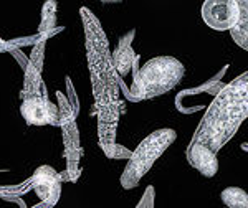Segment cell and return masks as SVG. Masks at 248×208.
Masks as SVG:
<instances>
[{
    "mask_svg": "<svg viewBox=\"0 0 248 208\" xmlns=\"http://www.w3.org/2000/svg\"><path fill=\"white\" fill-rule=\"evenodd\" d=\"M248 119V71L222 88L209 104L192 141L218 152Z\"/></svg>",
    "mask_w": 248,
    "mask_h": 208,
    "instance_id": "cell-1",
    "label": "cell"
},
{
    "mask_svg": "<svg viewBox=\"0 0 248 208\" xmlns=\"http://www.w3.org/2000/svg\"><path fill=\"white\" fill-rule=\"evenodd\" d=\"M81 18L86 31V51L88 65L91 71V83L96 98V107L119 104L118 89L121 86V78L116 73L113 57L108 50V40L105 37L98 18L90 10L83 7Z\"/></svg>",
    "mask_w": 248,
    "mask_h": 208,
    "instance_id": "cell-2",
    "label": "cell"
},
{
    "mask_svg": "<svg viewBox=\"0 0 248 208\" xmlns=\"http://www.w3.org/2000/svg\"><path fill=\"white\" fill-rule=\"evenodd\" d=\"M205 25L217 31H232L240 20L238 0H207L202 5Z\"/></svg>",
    "mask_w": 248,
    "mask_h": 208,
    "instance_id": "cell-6",
    "label": "cell"
},
{
    "mask_svg": "<svg viewBox=\"0 0 248 208\" xmlns=\"http://www.w3.org/2000/svg\"><path fill=\"white\" fill-rule=\"evenodd\" d=\"M57 27V2L50 0L42 9V23H40V33H50Z\"/></svg>",
    "mask_w": 248,
    "mask_h": 208,
    "instance_id": "cell-14",
    "label": "cell"
},
{
    "mask_svg": "<svg viewBox=\"0 0 248 208\" xmlns=\"http://www.w3.org/2000/svg\"><path fill=\"white\" fill-rule=\"evenodd\" d=\"M105 154L109 159H127V161H129V157H131V154H133V152L127 150L126 147L119 146V144H114V146L111 147L109 150H106Z\"/></svg>",
    "mask_w": 248,
    "mask_h": 208,
    "instance_id": "cell-15",
    "label": "cell"
},
{
    "mask_svg": "<svg viewBox=\"0 0 248 208\" xmlns=\"http://www.w3.org/2000/svg\"><path fill=\"white\" fill-rule=\"evenodd\" d=\"M63 139H65V157H66V170L71 182H77L81 174V155L83 150L79 147V134L75 126V121L62 124Z\"/></svg>",
    "mask_w": 248,
    "mask_h": 208,
    "instance_id": "cell-9",
    "label": "cell"
},
{
    "mask_svg": "<svg viewBox=\"0 0 248 208\" xmlns=\"http://www.w3.org/2000/svg\"><path fill=\"white\" fill-rule=\"evenodd\" d=\"M229 65L223 66L222 71H218L217 74L207 83L190 88V89H184L177 96H175V107H177L179 113L182 114H194L201 109H207L209 107V101L212 103L215 99L220 91H222V79L225 76V71L229 70Z\"/></svg>",
    "mask_w": 248,
    "mask_h": 208,
    "instance_id": "cell-5",
    "label": "cell"
},
{
    "mask_svg": "<svg viewBox=\"0 0 248 208\" xmlns=\"http://www.w3.org/2000/svg\"><path fill=\"white\" fill-rule=\"evenodd\" d=\"M133 38H134V30L126 33L124 37L119 40L118 46H116L114 53H113V65L116 73L119 74V78H124L126 74H129L138 65V57H136L133 46Z\"/></svg>",
    "mask_w": 248,
    "mask_h": 208,
    "instance_id": "cell-11",
    "label": "cell"
},
{
    "mask_svg": "<svg viewBox=\"0 0 248 208\" xmlns=\"http://www.w3.org/2000/svg\"><path fill=\"white\" fill-rule=\"evenodd\" d=\"M186 68L174 57H157L134 73L131 89H124L129 101H142L162 96L181 83Z\"/></svg>",
    "mask_w": 248,
    "mask_h": 208,
    "instance_id": "cell-3",
    "label": "cell"
},
{
    "mask_svg": "<svg viewBox=\"0 0 248 208\" xmlns=\"http://www.w3.org/2000/svg\"><path fill=\"white\" fill-rule=\"evenodd\" d=\"M175 139H177V133L174 129H157L147 135L127 161L126 169L121 175L123 189H136L144 175L153 169L154 162L169 149Z\"/></svg>",
    "mask_w": 248,
    "mask_h": 208,
    "instance_id": "cell-4",
    "label": "cell"
},
{
    "mask_svg": "<svg viewBox=\"0 0 248 208\" xmlns=\"http://www.w3.org/2000/svg\"><path fill=\"white\" fill-rule=\"evenodd\" d=\"M136 208H154V187H147Z\"/></svg>",
    "mask_w": 248,
    "mask_h": 208,
    "instance_id": "cell-16",
    "label": "cell"
},
{
    "mask_svg": "<svg viewBox=\"0 0 248 208\" xmlns=\"http://www.w3.org/2000/svg\"><path fill=\"white\" fill-rule=\"evenodd\" d=\"M20 113L30 126H60V111L57 104L42 96L23 99Z\"/></svg>",
    "mask_w": 248,
    "mask_h": 208,
    "instance_id": "cell-7",
    "label": "cell"
},
{
    "mask_svg": "<svg viewBox=\"0 0 248 208\" xmlns=\"http://www.w3.org/2000/svg\"><path fill=\"white\" fill-rule=\"evenodd\" d=\"M240 20L233 30L230 31L232 38L242 50L248 51V0H238Z\"/></svg>",
    "mask_w": 248,
    "mask_h": 208,
    "instance_id": "cell-12",
    "label": "cell"
},
{
    "mask_svg": "<svg viewBox=\"0 0 248 208\" xmlns=\"http://www.w3.org/2000/svg\"><path fill=\"white\" fill-rule=\"evenodd\" d=\"M187 161L197 172H201L203 177L212 178L218 172V159L217 152L210 147L203 146L201 142L192 141L186 150Z\"/></svg>",
    "mask_w": 248,
    "mask_h": 208,
    "instance_id": "cell-10",
    "label": "cell"
},
{
    "mask_svg": "<svg viewBox=\"0 0 248 208\" xmlns=\"http://www.w3.org/2000/svg\"><path fill=\"white\" fill-rule=\"evenodd\" d=\"M242 149H243V150H248V142H247V144H243Z\"/></svg>",
    "mask_w": 248,
    "mask_h": 208,
    "instance_id": "cell-17",
    "label": "cell"
},
{
    "mask_svg": "<svg viewBox=\"0 0 248 208\" xmlns=\"http://www.w3.org/2000/svg\"><path fill=\"white\" fill-rule=\"evenodd\" d=\"M220 198L229 208H248V193L240 187H227Z\"/></svg>",
    "mask_w": 248,
    "mask_h": 208,
    "instance_id": "cell-13",
    "label": "cell"
},
{
    "mask_svg": "<svg viewBox=\"0 0 248 208\" xmlns=\"http://www.w3.org/2000/svg\"><path fill=\"white\" fill-rule=\"evenodd\" d=\"M62 175L55 169L42 165L31 175L30 185L33 187V190L37 192V195L46 205V208H51L62 195Z\"/></svg>",
    "mask_w": 248,
    "mask_h": 208,
    "instance_id": "cell-8",
    "label": "cell"
}]
</instances>
